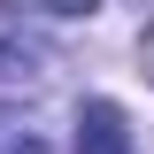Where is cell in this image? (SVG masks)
I'll return each instance as SVG.
<instances>
[{
    "label": "cell",
    "instance_id": "obj_1",
    "mask_svg": "<svg viewBox=\"0 0 154 154\" xmlns=\"http://www.w3.org/2000/svg\"><path fill=\"white\" fill-rule=\"evenodd\" d=\"M54 69H62L54 38L38 31L16 0H0V77H8V85H46Z\"/></svg>",
    "mask_w": 154,
    "mask_h": 154
},
{
    "label": "cell",
    "instance_id": "obj_2",
    "mask_svg": "<svg viewBox=\"0 0 154 154\" xmlns=\"http://www.w3.org/2000/svg\"><path fill=\"white\" fill-rule=\"evenodd\" d=\"M77 154H146V146H139L131 116L116 100H85L77 108Z\"/></svg>",
    "mask_w": 154,
    "mask_h": 154
},
{
    "label": "cell",
    "instance_id": "obj_3",
    "mask_svg": "<svg viewBox=\"0 0 154 154\" xmlns=\"http://www.w3.org/2000/svg\"><path fill=\"white\" fill-rule=\"evenodd\" d=\"M0 154H54V146H46V131L23 108H0Z\"/></svg>",
    "mask_w": 154,
    "mask_h": 154
},
{
    "label": "cell",
    "instance_id": "obj_4",
    "mask_svg": "<svg viewBox=\"0 0 154 154\" xmlns=\"http://www.w3.org/2000/svg\"><path fill=\"white\" fill-rule=\"evenodd\" d=\"M38 8H46V16H69V23L77 16H100V0H38Z\"/></svg>",
    "mask_w": 154,
    "mask_h": 154
},
{
    "label": "cell",
    "instance_id": "obj_5",
    "mask_svg": "<svg viewBox=\"0 0 154 154\" xmlns=\"http://www.w3.org/2000/svg\"><path fill=\"white\" fill-rule=\"evenodd\" d=\"M139 62H146V85H154V23H146V38H139Z\"/></svg>",
    "mask_w": 154,
    "mask_h": 154
}]
</instances>
